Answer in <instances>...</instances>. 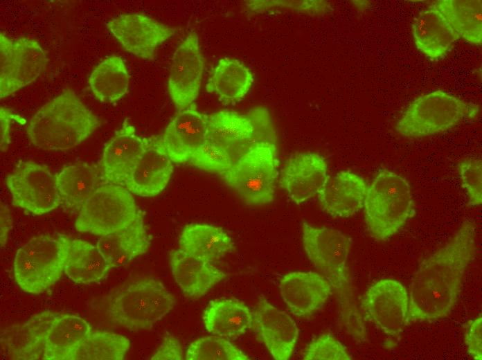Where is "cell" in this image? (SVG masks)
I'll return each instance as SVG.
<instances>
[{
	"label": "cell",
	"instance_id": "1",
	"mask_svg": "<svg viewBox=\"0 0 482 360\" xmlns=\"http://www.w3.org/2000/svg\"><path fill=\"white\" fill-rule=\"evenodd\" d=\"M476 241L475 225L465 222L445 246L420 264L411 282L409 321H435L451 313L474 259Z\"/></svg>",
	"mask_w": 482,
	"mask_h": 360
},
{
	"label": "cell",
	"instance_id": "2",
	"mask_svg": "<svg viewBox=\"0 0 482 360\" xmlns=\"http://www.w3.org/2000/svg\"><path fill=\"white\" fill-rule=\"evenodd\" d=\"M91 331L79 316L44 311L5 330L1 343L12 359L73 360Z\"/></svg>",
	"mask_w": 482,
	"mask_h": 360
},
{
	"label": "cell",
	"instance_id": "3",
	"mask_svg": "<svg viewBox=\"0 0 482 360\" xmlns=\"http://www.w3.org/2000/svg\"><path fill=\"white\" fill-rule=\"evenodd\" d=\"M302 231L303 247L309 260L337 292L341 320L348 332L358 340H364L365 327L348 267L351 239L338 230L305 223Z\"/></svg>",
	"mask_w": 482,
	"mask_h": 360
},
{
	"label": "cell",
	"instance_id": "4",
	"mask_svg": "<svg viewBox=\"0 0 482 360\" xmlns=\"http://www.w3.org/2000/svg\"><path fill=\"white\" fill-rule=\"evenodd\" d=\"M98 116L72 90L66 89L44 105L28 120L29 140L44 150L73 148L98 129Z\"/></svg>",
	"mask_w": 482,
	"mask_h": 360
},
{
	"label": "cell",
	"instance_id": "5",
	"mask_svg": "<svg viewBox=\"0 0 482 360\" xmlns=\"http://www.w3.org/2000/svg\"><path fill=\"white\" fill-rule=\"evenodd\" d=\"M175 305V298L161 282L143 277L111 292L106 312L112 323L130 331H141L151 329Z\"/></svg>",
	"mask_w": 482,
	"mask_h": 360
},
{
	"label": "cell",
	"instance_id": "6",
	"mask_svg": "<svg viewBox=\"0 0 482 360\" xmlns=\"http://www.w3.org/2000/svg\"><path fill=\"white\" fill-rule=\"evenodd\" d=\"M364 208L371 234L379 240L391 237L413 215V195L409 182L394 172L380 171L368 186Z\"/></svg>",
	"mask_w": 482,
	"mask_h": 360
},
{
	"label": "cell",
	"instance_id": "7",
	"mask_svg": "<svg viewBox=\"0 0 482 360\" xmlns=\"http://www.w3.org/2000/svg\"><path fill=\"white\" fill-rule=\"evenodd\" d=\"M69 237L39 235L31 238L15 253V282L25 292L40 294L53 285L64 272Z\"/></svg>",
	"mask_w": 482,
	"mask_h": 360
},
{
	"label": "cell",
	"instance_id": "8",
	"mask_svg": "<svg viewBox=\"0 0 482 360\" xmlns=\"http://www.w3.org/2000/svg\"><path fill=\"white\" fill-rule=\"evenodd\" d=\"M278 161L271 141H261L237 159L222 175L248 205H264L275 196Z\"/></svg>",
	"mask_w": 482,
	"mask_h": 360
},
{
	"label": "cell",
	"instance_id": "9",
	"mask_svg": "<svg viewBox=\"0 0 482 360\" xmlns=\"http://www.w3.org/2000/svg\"><path fill=\"white\" fill-rule=\"evenodd\" d=\"M479 106L443 91L425 94L406 109L396 126L398 132L419 138L449 129L478 115Z\"/></svg>",
	"mask_w": 482,
	"mask_h": 360
},
{
	"label": "cell",
	"instance_id": "10",
	"mask_svg": "<svg viewBox=\"0 0 482 360\" xmlns=\"http://www.w3.org/2000/svg\"><path fill=\"white\" fill-rule=\"evenodd\" d=\"M140 213L126 187L103 181L80 208L75 227L81 233L106 235L127 226Z\"/></svg>",
	"mask_w": 482,
	"mask_h": 360
},
{
	"label": "cell",
	"instance_id": "11",
	"mask_svg": "<svg viewBox=\"0 0 482 360\" xmlns=\"http://www.w3.org/2000/svg\"><path fill=\"white\" fill-rule=\"evenodd\" d=\"M267 111L256 109L247 115L220 111L208 116L207 139L224 148L235 161L256 143L272 141Z\"/></svg>",
	"mask_w": 482,
	"mask_h": 360
},
{
	"label": "cell",
	"instance_id": "12",
	"mask_svg": "<svg viewBox=\"0 0 482 360\" xmlns=\"http://www.w3.org/2000/svg\"><path fill=\"white\" fill-rule=\"evenodd\" d=\"M6 183L12 204L32 214H46L62 204L56 175L44 165L20 161L7 176Z\"/></svg>",
	"mask_w": 482,
	"mask_h": 360
},
{
	"label": "cell",
	"instance_id": "13",
	"mask_svg": "<svg viewBox=\"0 0 482 360\" xmlns=\"http://www.w3.org/2000/svg\"><path fill=\"white\" fill-rule=\"evenodd\" d=\"M47 62L35 39L10 38L0 33V97L4 98L33 82Z\"/></svg>",
	"mask_w": 482,
	"mask_h": 360
},
{
	"label": "cell",
	"instance_id": "14",
	"mask_svg": "<svg viewBox=\"0 0 482 360\" xmlns=\"http://www.w3.org/2000/svg\"><path fill=\"white\" fill-rule=\"evenodd\" d=\"M362 307L367 318L389 336L398 335L409 321V293L397 280L383 278L371 285Z\"/></svg>",
	"mask_w": 482,
	"mask_h": 360
},
{
	"label": "cell",
	"instance_id": "15",
	"mask_svg": "<svg viewBox=\"0 0 482 360\" xmlns=\"http://www.w3.org/2000/svg\"><path fill=\"white\" fill-rule=\"evenodd\" d=\"M204 66L199 37L191 32L175 50L169 73L168 90L178 110L189 107L197 99Z\"/></svg>",
	"mask_w": 482,
	"mask_h": 360
},
{
	"label": "cell",
	"instance_id": "16",
	"mask_svg": "<svg viewBox=\"0 0 482 360\" xmlns=\"http://www.w3.org/2000/svg\"><path fill=\"white\" fill-rule=\"evenodd\" d=\"M106 26L128 53L142 59H153L156 49L175 33V28L143 14L120 15Z\"/></svg>",
	"mask_w": 482,
	"mask_h": 360
},
{
	"label": "cell",
	"instance_id": "17",
	"mask_svg": "<svg viewBox=\"0 0 482 360\" xmlns=\"http://www.w3.org/2000/svg\"><path fill=\"white\" fill-rule=\"evenodd\" d=\"M208 116L200 112L194 105L179 110L162 136L157 138L173 163L189 161L206 141Z\"/></svg>",
	"mask_w": 482,
	"mask_h": 360
},
{
	"label": "cell",
	"instance_id": "18",
	"mask_svg": "<svg viewBox=\"0 0 482 360\" xmlns=\"http://www.w3.org/2000/svg\"><path fill=\"white\" fill-rule=\"evenodd\" d=\"M147 143L148 138L139 136L135 127L125 119L103 149L100 161L103 181L125 186Z\"/></svg>",
	"mask_w": 482,
	"mask_h": 360
},
{
	"label": "cell",
	"instance_id": "19",
	"mask_svg": "<svg viewBox=\"0 0 482 360\" xmlns=\"http://www.w3.org/2000/svg\"><path fill=\"white\" fill-rule=\"evenodd\" d=\"M253 313L252 327L257 338L275 359H289L298 336L294 321L265 299L258 302Z\"/></svg>",
	"mask_w": 482,
	"mask_h": 360
},
{
	"label": "cell",
	"instance_id": "20",
	"mask_svg": "<svg viewBox=\"0 0 482 360\" xmlns=\"http://www.w3.org/2000/svg\"><path fill=\"white\" fill-rule=\"evenodd\" d=\"M172 163L157 138H148L146 147L131 171L125 187L140 197L157 195L171 179Z\"/></svg>",
	"mask_w": 482,
	"mask_h": 360
},
{
	"label": "cell",
	"instance_id": "21",
	"mask_svg": "<svg viewBox=\"0 0 482 360\" xmlns=\"http://www.w3.org/2000/svg\"><path fill=\"white\" fill-rule=\"evenodd\" d=\"M328 177V165L322 156L301 153L289 160L280 182L289 199L301 204L318 195Z\"/></svg>",
	"mask_w": 482,
	"mask_h": 360
},
{
	"label": "cell",
	"instance_id": "22",
	"mask_svg": "<svg viewBox=\"0 0 482 360\" xmlns=\"http://www.w3.org/2000/svg\"><path fill=\"white\" fill-rule=\"evenodd\" d=\"M280 295L293 314L307 316L320 309L328 299L332 287L323 276L311 271H294L280 280Z\"/></svg>",
	"mask_w": 482,
	"mask_h": 360
},
{
	"label": "cell",
	"instance_id": "23",
	"mask_svg": "<svg viewBox=\"0 0 482 360\" xmlns=\"http://www.w3.org/2000/svg\"><path fill=\"white\" fill-rule=\"evenodd\" d=\"M367 188L362 177L344 170L328 176L317 195L326 213L334 217H348L364 207Z\"/></svg>",
	"mask_w": 482,
	"mask_h": 360
},
{
	"label": "cell",
	"instance_id": "24",
	"mask_svg": "<svg viewBox=\"0 0 482 360\" xmlns=\"http://www.w3.org/2000/svg\"><path fill=\"white\" fill-rule=\"evenodd\" d=\"M171 271L183 293L190 298H199L223 280L226 273L211 262L195 257L181 249L170 255Z\"/></svg>",
	"mask_w": 482,
	"mask_h": 360
},
{
	"label": "cell",
	"instance_id": "25",
	"mask_svg": "<svg viewBox=\"0 0 482 360\" xmlns=\"http://www.w3.org/2000/svg\"><path fill=\"white\" fill-rule=\"evenodd\" d=\"M150 241L141 212L127 226L100 236L96 246L110 268L123 267L147 252Z\"/></svg>",
	"mask_w": 482,
	"mask_h": 360
},
{
	"label": "cell",
	"instance_id": "26",
	"mask_svg": "<svg viewBox=\"0 0 482 360\" xmlns=\"http://www.w3.org/2000/svg\"><path fill=\"white\" fill-rule=\"evenodd\" d=\"M253 312L235 298H219L209 302L203 316L206 330L226 339H236L253 326Z\"/></svg>",
	"mask_w": 482,
	"mask_h": 360
},
{
	"label": "cell",
	"instance_id": "27",
	"mask_svg": "<svg viewBox=\"0 0 482 360\" xmlns=\"http://www.w3.org/2000/svg\"><path fill=\"white\" fill-rule=\"evenodd\" d=\"M413 37L417 48L430 58L444 55L459 36L434 8L421 11L415 18Z\"/></svg>",
	"mask_w": 482,
	"mask_h": 360
},
{
	"label": "cell",
	"instance_id": "28",
	"mask_svg": "<svg viewBox=\"0 0 482 360\" xmlns=\"http://www.w3.org/2000/svg\"><path fill=\"white\" fill-rule=\"evenodd\" d=\"M253 82V74L247 66L236 59L224 57L213 69L206 89L221 101L230 104L242 99Z\"/></svg>",
	"mask_w": 482,
	"mask_h": 360
},
{
	"label": "cell",
	"instance_id": "29",
	"mask_svg": "<svg viewBox=\"0 0 482 360\" xmlns=\"http://www.w3.org/2000/svg\"><path fill=\"white\" fill-rule=\"evenodd\" d=\"M179 241L180 249L208 262L223 257L234 248L232 239L222 228L208 224L186 225Z\"/></svg>",
	"mask_w": 482,
	"mask_h": 360
},
{
	"label": "cell",
	"instance_id": "30",
	"mask_svg": "<svg viewBox=\"0 0 482 360\" xmlns=\"http://www.w3.org/2000/svg\"><path fill=\"white\" fill-rule=\"evenodd\" d=\"M110 266L96 245L69 237L64 273L72 281L90 284L102 280Z\"/></svg>",
	"mask_w": 482,
	"mask_h": 360
},
{
	"label": "cell",
	"instance_id": "31",
	"mask_svg": "<svg viewBox=\"0 0 482 360\" xmlns=\"http://www.w3.org/2000/svg\"><path fill=\"white\" fill-rule=\"evenodd\" d=\"M100 171L87 163L64 168L56 174L57 186L62 203L69 208L80 210L100 183Z\"/></svg>",
	"mask_w": 482,
	"mask_h": 360
},
{
	"label": "cell",
	"instance_id": "32",
	"mask_svg": "<svg viewBox=\"0 0 482 360\" xmlns=\"http://www.w3.org/2000/svg\"><path fill=\"white\" fill-rule=\"evenodd\" d=\"M431 6L445 18L459 37L473 44H481V0H440Z\"/></svg>",
	"mask_w": 482,
	"mask_h": 360
},
{
	"label": "cell",
	"instance_id": "33",
	"mask_svg": "<svg viewBox=\"0 0 482 360\" xmlns=\"http://www.w3.org/2000/svg\"><path fill=\"white\" fill-rule=\"evenodd\" d=\"M89 84L99 101L114 103L120 100L127 93L130 84L123 59L116 55L105 58L91 72Z\"/></svg>",
	"mask_w": 482,
	"mask_h": 360
},
{
	"label": "cell",
	"instance_id": "34",
	"mask_svg": "<svg viewBox=\"0 0 482 360\" xmlns=\"http://www.w3.org/2000/svg\"><path fill=\"white\" fill-rule=\"evenodd\" d=\"M130 348V341L108 331H91L73 360H122Z\"/></svg>",
	"mask_w": 482,
	"mask_h": 360
},
{
	"label": "cell",
	"instance_id": "35",
	"mask_svg": "<svg viewBox=\"0 0 482 360\" xmlns=\"http://www.w3.org/2000/svg\"><path fill=\"white\" fill-rule=\"evenodd\" d=\"M188 360H247L249 357L240 348L224 337L208 336L201 337L188 347Z\"/></svg>",
	"mask_w": 482,
	"mask_h": 360
},
{
	"label": "cell",
	"instance_id": "36",
	"mask_svg": "<svg viewBox=\"0 0 482 360\" xmlns=\"http://www.w3.org/2000/svg\"><path fill=\"white\" fill-rule=\"evenodd\" d=\"M188 162L197 168L222 174L234 161L224 148L207 139Z\"/></svg>",
	"mask_w": 482,
	"mask_h": 360
},
{
	"label": "cell",
	"instance_id": "37",
	"mask_svg": "<svg viewBox=\"0 0 482 360\" xmlns=\"http://www.w3.org/2000/svg\"><path fill=\"white\" fill-rule=\"evenodd\" d=\"M305 360H350L346 347L332 335L323 334L312 341L305 349Z\"/></svg>",
	"mask_w": 482,
	"mask_h": 360
},
{
	"label": "cell",
	"instance_id": "38",
	"mask_svg": "<svg viewBox=\"0 0 482 360\" xmlns=\"http://www.w3.org/2000/svg\"><path fill=\"white\" fill-rule=\"evenodd\" d=\"M462 186L467 192L469 204L478 206L482 202V162L477 159H467L458 164Z\"/></svg>",
	"mask_w": 482,
	"mask_h": 360
},
{
	"label": "cell",
	"instance_id": "39",
	"mask_svg": "<svg viewBox=\"0 0 482 360\" xmlns=\"http://www.w3.org/2000/svg\"><path fill=\"white\" fill-rule=\"evenodd\" d=\"M465 343L470 355L476 360L482 359V318H476L465 334Z\"/></svg>",
	"mask_w": 482,
	"mask_h": 360
},
{
	"label": "cell",
	"instance_id": "40",
	"mask_svg": "<svg viewBox=\"0 0 482 360\" xmlns=\"http://www.w3.org/2000/svg\"><path fill=\"white\" fill-rule=\"evenodd\" d=\"M184 352L179 341L173 336H166L150 359L153 360H181Z\"/></svg>",
	"mask_w": 482,
	"mask_h": 360
},
{
	"label": "cell",
	"instance_id": "41",
	"mask_svg": "<svg viewBox=\"0 0 482 360\" xmlns=\"http://www.w3.org/2000/svg\"><path fill=\"white\" fill-rule=\"evenodd\" d=\"M14 122H17L19 123L23 124L24 123V118L3 107H1L0 109V137H1V150L5 152L8 148L10 143V133H11V125Z\"/></svg>",
	"mask_w": 482,
	"mask_h": 360
},
{
	"label": "cell",
	"instance_id": "42",
	"mask_svg": "<svg viewBox=\"0 0 482 360\" xmlns=\"http://www.w3.org/2000/svg\"><path fill=\"white\" fill-rule=\"evenodd\" d=\"M0 210L1 246L3 247L6 242L8 233L12 228V220L8 208L3 202H1Z\"/></svg>",
	"mask_w": 482,
	"mask_h": 360
}]
</instances>
